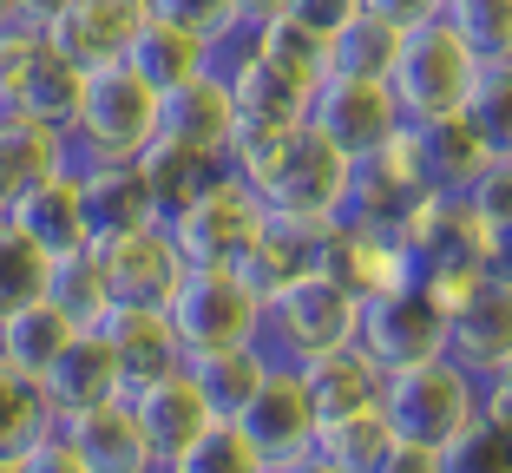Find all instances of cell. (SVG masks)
Listing matches in <instances>:
<instances>
[{"mask_svg": "<svg viewBox=\"0 0 512 473\" xmlns=\"http://www.w3.org/2000/svg\"><path fill=\"white\" fill-rule=\"evenodd\" d=\"M388 447H394V434H388V421H381V408H355V414H329V421H316L309 454L329 460L335 473H381Z\"/></svg>", "mask_w": 512, "mask_h": 473, "instance_id": "f546056e", "label": "cell"}, {"mask_svg": "<svg viewBox=\"0 0 512 473\" xmlns=\"http://www.w3.org/2000/svg\"><path fill=\"white\" fill-rule=\"evenodd\" d=\"M480 408H486V414H506V421H512V355L480 382Z\"/></svg>", "mask_w": 512, "mask_h": 473, "instance_id": "c3c4849f", "label": "cell"}, {"mask_svg": "<svg viewBox=\"0 0 512 473\" xmlns=\"http://www.w3.org/2000/svg\"><path fill=\"white\" fill-rule=\"evenodd\" d=\"M394 230H401L407 270H414V283L440 303V316L486 276V263H480V217L467 211V198L421 191V198L401 211Z\"/></svg>", "mask_w": 512, "mask_h": 473, "instance_id": "3957f363", "label": "cell"}, {"mask_svg": "<svg viewBox=\"0 0 512 473\" xmlns=\"http://www.w3.org/2000/svg\"><path fill=\"white\" fill-rule=\"evenodd\" d=\"M165 316H171V329H178L184 355L263 342V296H256L230 263H184V276L165 296Z\"/></svg>", "mask_w": 512, "mask_h": 473, "instance_id": "52a82bcc", "label": "cell"}, {"mask_svg": "<svg viewBox=\"0 0 512 473\" xmlns=\"http://www.w3.org/2000/svg\"><path fill=\"white\" fill-rule=\"evenodd\" d=\"M151 138H158V92L125 60L92 66L86 86H79L73 125H66L73 165H132Z\"/></svg>", "mask_w": 512, "mask_h": 473, "instance_id": "7a4b0ae2", "label": "cell"}, {"mask_svg": "<svg viewBox=\"0 0 512 473\" xmlns=\"http://www.w3.org/2000/svg\"><path fill=\"white\" fill-rule=\"evenodd\" d=\"M99 342L112 349L125 388H138V382H151V375H165V368L184 362V342L158 303H112L99 316Z\"/></svg>", "mask_w": 512, "mask_h": 473, "instance_id": "d6986e66", "label": "cell"}, {"mask_svg": "<svg viewBox=\"0 0 512 473\" xmlns=\"http://www.w3.org/2000/svg\"><path fill=\"white\" fill-rule=\"evenodd\" d=\"M329 237H335V224H302V217H270V211H263L256 237L243 244V257L230 263V270H237L243 283H250L263 303H270L289 276L329 263Z\"/></svg>", "mask_w": 512, "mask_h": 473, "instance_id": "2e32d148", "label": "cell"}, {"mask_svg": "<svg viewBox=\"0 0 512 473\" xmlns=\"http://www.w3.org/2000/svg\"><path fill=\"white\" fill-rule=\"evenodd\" d=\"M460 198L480 224H512V152H486V165L473 171V184Z\"/></svg>", "mask_w": 512, "mask_h": 473, "instance_id": "60d3db41", "label": "cell"}, {"mask_svg": "<svg viewBox=\"0 0 512 473\" xmlns=\"http://www.w3.org/2000/svg\"><path fill=\"white\" fill-rule=\"evenodd\" d=\"M204 53H211L204 33L178 27V20H158V14H145L132 27V40H125V66H132L151 92H171V86H184V79H197L204 73Z\"/></svg>", "mask_w": 512, "mask_h": 473, "instance_id": "4316f807", "label": "cell"}, {"mask_svg": "<svg viewBox=\"0 0 512 473\" xmlns=\"http://www.w3.org/2000/svg\"><path fill=\"white\" fill-rule=\"evenodd\" d=\"M473 73H480L473 46L447 27V14H434V20L401 33L394 66H388V92H394V106H401V119L421 125V119H447V112L467 106Z\"/></svg>", "mask_w": 512, "mask_h": 473, "instance_id": "5b68a950", "label": "cell"}, {"mask_svg": "<svg viewBox=\"0 0 512 473\" xmlns=\"http://www.w3.org/2000/svg\"><path fill=\"white\" fill-rule=\"evenodd\" d=\"M243 178H250L256 204H263L270 217L342 224V204H348V178H355V165L335 152L316 125L296 119V125H283V132L270 138V152L256 158Z\"/></svg>", "mask_w": 512, "mask_h": 473, "instance_id": "6da1fadb", "label": "cell"}, {"mask_svg": "<svg viewBox=\"0 0 512 473\" xmlns=\"http://www.w3.org/2000/svg\"><path fill=\"white\" fill-rule=\"evenodd\" d=\"M256 224H263V204H256L250 178H237L230 165H217L211 184H204L178 217H165V230H171V244H178L184 263H237L243 244L256 237Z\"/></svg>", "mask_w": 512, "mask_h": 473, "instance_id": "9c48e42d", "label": "cell"}, {"mask_svg": "<svg viewBox=\"0 0 512 473\" xmlns=\"http://www.w3.org/2000/svg\"><path fill=\"white\" fill-rule=\"evenodd\" d=\"M243 434H250V447L270 467H283V460L309 454V441H316V401H309V388H302V368L283 362V355H270V368H263V382L250 388V401H243L237 414H230Z\"/></svg>", "mask_w": 512, "mask_h": 473, "instance_id": "8fae6325", "label": "cell"}, {"mask_svg": "<svg viewBox=\"0 0 512 473\" xmlns=\"http://www.w3.org/2000/svg\"><path fill=\"white\" fill-rule=\"evenodd\" d=\"M79 191H86V224L92 237H119V230L158 224V204L145 191V171L132 165H79Z\"/></svg>", "mask_w": 512, "mask_h": 473, "instance_id": "83f0119b", "label": "cell"}, {"mask_svg": "<svg viewBox=\"0 0 512 473\" xmlns=\"http://www.w3.org/2000/svg\"><path fill=\"white\" fill-rule=\"evenodd\" d=\"M40 428H53V414H46L40 388H33V382H20L14 368H0V454L27 447Z\"/></svg>", "mask_w": 512, "mask_h": 473, "instance_id": "ab89813d", "label": "cell"}, {"mask_svg": "<svg viewBox=\"0 0 512 473\" xmlns=\"http://www.w3.org/2000/svg\"><path fill=\"white\" fill-rule=\"evenodd\" d=\"M7 20H20V0H0V27H7Z\"/></svg>", "mask_w": 512, "mask_h": 473, "instance_id": "f5cc1de1", "label": "cell"}, {"mask_svg": "<svg viewBox=\"0 0 512 473\" xmlns=\"http://www.w3.org/2000/svg\"><path fill=\"white\" fill-rule=\"evenodd\" d=\"M79 86H86V73L46 40V27H33V20H7L0 27V106L33 112V119L66 132L79 106Z\"/></svg>", "mask_w": 512, "mask_h": 473, "instance_id": "ba28073f", "label": "cell"}, {"mask_svg": "<svg viewBox=\"0 0 512 473\" xmlns=\"http://www.w3.org/2000/svg\"><path fill=\"white\" fill-rule=\"evenodd\" d=\"M33 388H40V401H46L53 421H66V414H79V408H99V401L125 395L119 362H112V349L99 342V329H73V342L53 355V368H46Z\"/></svg>", "mask_w": 512, "mask_h": 473, "instance_id": "44dd1931", "label": "cell"}, {"mask_svg": "<svg viewBox=\"0 0 512 473\" xmlns=\"http://www.w3.org/2000/svg\"><path fill=\"white\" fill-rule=\"evenodd\" d=\"M407 145H414L421 184H427V191H440V198H460V191L473 184V171L486 165V145L473 138V125L460 119V112H447V119H421V125H407Z\"/></svg>", "mask_w": 512, "mask_h": 473, "instance_id": "d4e9b609", "label": "cell"}, {"mask_svg": "<svg viewBox=\"0 0 512 473\" xmlns=\"http://www.w3.org/2000/svg\"><path fill=\"white\" fill-rule=\"evenodd\" d=\"M145 14L178 20V27H191V33L211 40L217 27H230V0H145Z\"/></svg>", "mask_w": 512, "mask_h": 473, "instance_id": "7bdbcfd3", "label": "cell"}, {"mask_svg": "<svg viewBox=\"0 0 512 473\" xmlns=\"http://www.w3.org/2000/svg\"><path fill=\"white\" fill-rule=\"evenodd\" d=\"M151 473H158V467H151Z\"/></svg>", "mask_w": 512, "mask_h": 473, "instance_id": "db71d44e", "label": "cell"}, {"mask_svg": "<svg viewBox=\"0 0 512 473\" xmlns=\"http://www.w3.org/2000/svg\"><path fill=\"white\" fill-rule=\"evenodd\" d=\"M46 303L60 309L73 329H99V316L112 309L106 270H99V250L79 244V250H66V257H53V270H46Z\"/></svg>", "mask_w": 512, "mask_h": 473, "instance_id": "d6a6232c", "label": "cell"}, {"mask_svg": "<svg viewBox=\"0 0 512 473\" xmlns=\"http://www.w3.org/2000/svg\"><path fill=\"white\" fill-rule=\"evenodd\" d=\"M329 270L342 276V283H355V296L414 283L407 250H401V230H394V224H348V217H342L335 237H329Z\"/></svg>", "mask_w": 512, "mask_h": 473, "instance_id": "603a6c76", "label": "cell"}, {"mask_svg": "<svg viewBox=\"0 0 512 473\" xmlns=\"http://www.w3.org/2000/svg\"><path fill=\"white\" fill-rule=\"evenodd\" d=\"M66 0H20V20H33V27H46V20L60 14Z\"/></svg>", "mask_w": 512, "mask_h": 473, "instance_id": "f907efd6", "label": "cell"}, {"mask_svg": "<svg viewBox=\"0 0 512 473\" xmlns=\"http://www.w3.org/2000/svg\"><path fill=\"white\" fill-rule=\"evenodd\" d=\"M375 408H381V421H388L394 441L447 447L453 434L480 414V382L440 349V355H421V362H407V368H388Z\"/></svg>", "mask_w": 512, "mask_h": 473, "instance_id": "277c9868", "label": "cell"}, {"mask_svg": "<svg viewBox=\"0 0 512 473\" xmlns=\"http://www.w3.org/2000/svg\"><path fill=\"white\" fill-rule=\"evenodd\" d=\"M394 46H401V33H394L388 20H375V14H362V7H355L342 27L322 33V73H342V79H388Z\"/></svg>", "mask_w": 512, "mask_h": 473, "instance_id": "4dcf8cb0", "label": "cell"}, {"mask_svg": "<svg viewBox=\"0 0 512 473\" xmlns=\"http://www.w3.org/2000/svg\"><path fill=\"white\" fill-rule=\"evenodd\" d=\"M230 125H237L230 92H224V79H211V73H197V79H184V86L158 92V138H171V145H184V152H204V158L224 165Z\"/></svg>", "mask_w": 512, "mask_h": 473, "instance_id": "7402d4cb", "label": "cell"}, {"mask_svg": "<svg viewBox=\"0 0 512 473\" xmlns=\"http://www.w3.org/2000/svg\"><path fill=\"white\" fill-rule=\"evenodd\" d=\"M158 473H270V460L250 447V434L237 421H211L178 460H165Z\"/></svg>", "mask_w": 512, "mask_h": 473, "instance_id": "8d00e7d4", "label": "cell"}, {"mask_svg": "<svg viewBox=\"0 0 512 473\" xmlns=\"http://www.w3.org/2000/svg\"><path fill=\"white\" fill-rule=\"evenodd\" d=\"M138 20H145V0H66L60 14L46 20V40L60 46L79 73H92V66L125 60V40H132Z\"/></svg>", "mask_w": 512, "mask_h": 473, "instance_id": "ffe728a7", "label": "cell"}, {"mask_svg": "<svg viewBox=\"0 0 512 473\" xmlns=\"http://www.w3.org/2000/svg\"><path fill=\"white\" fill-rule=\"evenodd\" d=\"M7 224L40 244L46 257H66V250L92 244V224H86V191H79V165L66 158L60 171H46L40 184H27L14 204H7Z\"/></svg>", "mask_w": 512, "mask_h": 473, "instance_id": "e0dca14e", "label": "cell"}, {"mask_svg": "<svg viewBox=\"0 0 512 473\" xmlns=\"http://www.w3.org/2000/svg\"><path fill=\"white\" fill-rule=\"evenodd\" d=\"M270 473H335V467L316 460V454H296V460H283V467H270Z\"/></svg>", "mask_w": 512, "mask_h": 473, "instance_id": "816d5d0a", "label": "cell"}, {"mask_svg": "<svg viewBox=\"0 0 512 473\" xmlns=\"http://www.w3.org/2000/svg\"><path fill=\"white\" fill-rule=\"evenodd\" d=\"M381 473H440V447H414V441H394Z\"/></svg>", "mask_w": 512, "mask_h": 473, "instance_id": "7dc6e473", "label": "cell"}, {"mask_svg": "<svg viewBox=\"0 0 512 473\" xmlns=\"http://www.w3.org/2000/svg\"><path fill=\"white\" fill-rule=\"evenodd\" d=\"M66 342H73V322L46 303V296H33V303L0 316V368H14L20 382H40Z\"/></svg>", "mask_w": 512, "mask_h": 473, "instance_id": "f1b7e54d", "label": "cell"}, {"mask_svg": "<svg viewBox=\"0 0 512 473\" xmlns=\"http://www.w3.org/2000/svg\"><path fill=\"white\" fill-rule=\"evenodd\" d=\"M138 171H145V191H151V204H158V224H165V217H178L184 204L211 184L217 158L184 152V145H171V138H151L145 152H138Z\"/></svg>", "mask_w": 512, "mask_h": 473, "instance_id": "836d02e7", "label": "cell"}, {"mask_svg": "<svg viewBox=\"0 0 512 473\" xmlns=\"http://www.w3.org/2000/svg\"><path fill=\"white\" fill-rule=\"evenodd\" d=\"M184 368L197 375V388H204V401H211L217 421H230V414L250 401V388L263 382V368H270V349H263V342H237V349L184 355Z\"/></svg>", "mask_w": 512, "mask_h": 473, "instance_id": "1f68e13d", "label": "cell"}, {"mask_svg": "<svg viewBox=\"0 0 512 473\" xmlns=\"http://www.w3.org/2000/svg\"><path fill=\"white\" fill-rule=\"evenodd\" d=\"M302 125H316L335 152L355 165V158H375L394 132H401V106H394L388 79H342V73H322V86L309 92V112Z\"/></svg>", "mask_w": 512, "mask_h": 473, "instance_id": "30bf717a", "label": "cell"}, {"mask_svg": "<svg viewBox=\"0 0 512 473\" xmlns=\"http://www.w3.org/2000/svg\"><path fill=\"white\" fill-rule=\"evenodd\" d=\"M440 14L473 46V60H512V0H447Z\"/></svg>", "mask_w": 512, "mask_h": 473, "instance_id": "74e56055", "label": "cell"}, {"mask_svg": "<svg viewBox=\"0 0 512 473\" xmlns=\"http://www.w3.org/2000/svg\"><path fill=\"white\" fill-rule=\"evenodd\" d=\"M302 388L316 401V414H355V408H375L381 401V368L362 342H342V349H322V355H302Z\"/></svg>", "mask_w": 512, "mask_h": 473, "instance_id": "484cf974", "label": "cell"}, {"mask_svg": "<svg viewBox=\"0 0 512 473\" xmlns=\"http://www.w3.org/2000/svg\"><path fill=\"white\" fill-rule=\"evenodd\" d=\"M447 0H362V14H375V20H388L394 33H407V27H421V20H434Z\"/></svg>", "mask_w": 512, "mask_h": 473, "instance_id": "ee69618b", "label": "cell"}, {"mask_svg": "<svg viewBox=\"0 0 512 473\" xmlns=\"http://www.w3.org/2000/svg\"><path fill=\"white\" fill-rule=\"evenodd\" d=\"M480 263L486 276L512 283V224H480Z\"/></svg>", "mask_w": 512, "mask_h": 473, "instance_id": "bcb514c9", "label": "cell"}, {"mask_svg": "<svg viewBox=\"0 0 512 473\" xmlns=\"http://www.w3.org/2000/svg\"><path fill=\"white\" fill-rule=\"evenodd\" d=\"M460 119L473 125V138L486 152H512V60H480Z\"/></svg>", "mask_w": 512, "mask_h": 473, "instance_id": "e575fe53", "label": "cell"}, {"mask_svg": "<svg viewBox=\"0 0 512 473\" xmlns=\"http://www.w3.org/2000/svg\"><path fill=\"white\" fill-rule=\"evenodd\" d=\"M66 158H73V152H66L60 125L0 106V217H7V204H14L27 184H40L46 171H60Z\"/></svg>", "mask_w": 512, "mask_h": 473, "instance_id": "cb8c5ba5", "label": "cell"}, {"mask_svg": "<svg viewBox=\"0 0 512 473\" xmlns=\"http://www.w3.org/2000/svg\"><path fill=\"white\" fill-rule=\"evenodd\" d=\"M440 349L467 368L473 382H486V375L512 355V283L480 276V283L447 309V336H440Z\"/></svg>", "mask_w": 512, "mask_h": 473, "instance_id": "9a60e30c", "label": "cell"}, {"mask_svg": "<svg viewBox=\"0 0 512 473\" xmlns=\"http://www.w3.org/2000/svg\"><path fill=\"white\" fill-rule=\"evenodd\" d=\"M440 336H447V316L440 303L421 290V283H394V290L362 296V322H355V342L375 355V368H407L421 355H440Z\"/></svg>", "mask_w": 512, "mask_h": 473, "instance_id": "7c38bea8", "label": "cell"}, {"mask_svg": "<svg viewBox=\"0 0 512 473\" xmlns=\"http://www.w3.org/2000/svg\"><path fill=\"white\" fill-rule=\"evenodd\" d=\"M53 428H60V441L73 447L79 460H86V473H151L158 467L125 395L99 401V408H79V414H66V421H53Z\"/></svg>", "mask_w": 512, "mask_h": 473, "instance_id": "ac0fdd59", "label": "cell"}, {"mask_svg": "<svg viewBox=\"0 0 512 473\" xmlns=\"http://www.w3.org/2000/svg\"><path fill=\"white\" fill-rule=\"evenodd\" d=\"M99 250V270H106V290L112 303H158L165 309L171 283L184 276V257L171 244L165 224H138V230H119V237H92Z\"/></svg>", "mask_w": 512, "mask_h": 473, "instance_id": "4fadbf2b", "label": "cell"}, {"mask_svg": "<svg viewBox=\"0 0 512 473\" xmlns=\"http://www.w3.org/2000/svg\"><path fill=\"white\" fill-rule=\"evenodd\" d=\"M46 270H53V257H46L40 244H27V237L0 217V316L33 303V296H46Z\"/></svg>", "mask_w": 512, "mask_h": 473, "instance_id": "f35d334b", "label": "cell"}, {"mask_svg": "<svg viewBox=\"0 0 512 473\" xmlns=\"http://www.w3.org/2000/svg\"><path fill=\"white\" fill-rule=\"evenodd\" d=\"M362 0H283V14H296L302 27H316V33H329V27H342L348 14H355Z\"/></svg>", "mask_w": 512, "mask_h": 473, "instance_id": "f6af8a7d", "label": "cell"}, {"mask_svg": "<svg viewBox=\"0 0 512 473\" xmlns=\"http://www.w3.org/2000/svg\"><path fill=\"white\" fill-rule=\"evenodd\" d=\"M125 401H132V414H138V428H145L151 460H158V467L178 460L184 447L217 421L211 401H204V388H197V375L184 362L165 368V375H151V382H138V388H125Z\"/></svg>", "mask_w": 512, "mask_h": 473, "instance_id": "5bb4252c", "label": "cell"}, {"mask_svg": "<svg viewBox=\"0 0 512 473\" xmlns=\"http://www.w3.org/2000/svg\"><path fill=\"white\" fill-rule=\"evenodd\" d=\"M355 322H362L355 283H342L329 263H316V270L289 276L283 290L263 303V349L283 355V362H302V355L355 342Z\"/></svg>", "mask_w": 512, "mask_h": 473, "instance_id": "8992f818", "label": "cell"}, {"mask_svg": "<svg viewBox=\"0 0 512 473\" xmlns=\"http://www.w3.org/2000/svg\"><path fill=\"white\" fill-rule=\"evenodd\" d=\"M440 473H512V421L480 408L467 428L440 447Z\"/></svg>", "mask_w": 512, "mask_h": 473, "instance_id": "d590c367", "label": "cell"}, {"mask_svg": "<svg viewBox=\"0 0 512 473\" xmlns=\"http://www.w3.org/2000/svg\"><path fill=\"white\" fill-rule=\"evenodd\" d=\"M14 467H20V473H86V460H79L73 447L60 441V428H40V434H33V441L14 454Z\"/></svg>", "mask_w": 512, "mask_h": 473, "instance_id": "b9f144b4", "label": "cell"}, {"mask_svg": "<svg viewBox=\"0 0 512 473\" xmlns=\"http://www.w3.org/2000/svg\"><path fill=\"white\" fill-rule=\"evenodd\" d=\"M276 14H283V0H230V20L237 27H270Z\"/></svg>", "mask_w": 512, "mask_h": 473, "instance_id": "681fc988", "label": "cell"}]
</instances>
